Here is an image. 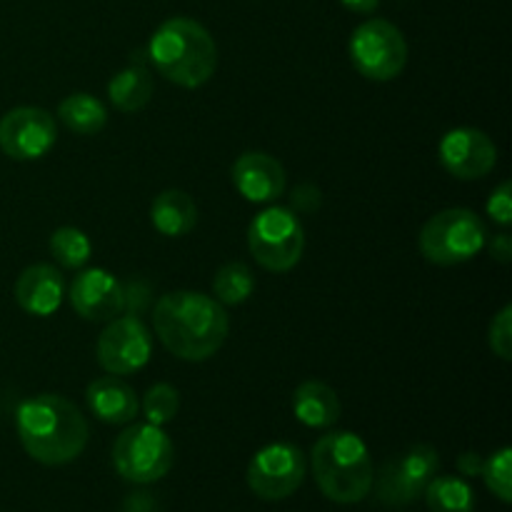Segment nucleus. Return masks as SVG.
<instances>
[{"label":"nucleus","instance_id":"1","mask_svg":"<svg viewBox=\"0 0 512 512\" xmlns=\"http://www.w3.org/2000/svg\"><path fill=\"white\" fill-rule=\"evenodd\" d=\"M153 328L170 353L180 360L200 363L223 348L230 320L223 305L210 295L178 290L155 303Z\"/></svg>","mask_w":512,"mask_h":512},{"label":"nucleus","instance_id":"2","mask_svg":"<svg viewBox=\"0 0 512 512\" xmlns=\"http://www.w3.org/2000/svg\"><path fill=\"white\" fill-rule=\"evenodd\" d=\"M15 428L25 453L50 468L75 460L88 445V423L63 395L43 393L23 400L15 413Z\"/></svg>","mask_w":512,"mask_h":512},{"label":"nucleus","instance_id":"3","mask_svg":"<svg viewBox=\"0 0 512 512\" xmlns=\"http://www.w3.org/2000/svg\"><path fill=\"white\" fill-rule=\"evenodd\" d=\"M148 58L170 83L200 88L218 68V45L198 20L170 18L150 38Z\"/></svg>","mask_w":512,"mask_h":512},{"label":"nucleus","instance_id":"4","mask_svg":"<svg viewBox=\"0 0 512 512\" xmlns=\"http://www.w3.org/2000/svg\"><path fill=\"white\" fill-rule=\"evenodd\" d=\"M313 475L320 493L338 505L360 503L373 488V460L363 438L348 430L323 435L313 448Z\"/></svg>","mask_w":512,"mask_h":512},{"label":"nucleus","instance_id":"5","mask_svg":"<svg viewBox=\"0 0 512 512\" xmlns=\"http://www.w3.org/2000/svg\"><path fill=\"white\" fill-rule=\"evenodd\" d=\"M488 243L483 220L465 208L433 215L420 230V253L435 265H458L475 258Z\"/></svg>","mask_w":512,"mask_h":512},{"label":"nucleus","instance_id":"6","mask_svg":"<svg viewBox=\"0 0 512 512\" xmlns=\"http://www.w3.org/2000/svg\"><path fill=\"white\" fill-rule=\"evenodd\" d=\"M175 450L160 425H130L113 445V465L120 478L135 485H148L165 478L173 468Z\"/></svg>","mask_w":512,"mask_h":512},{"label":"nucleus","instance_id":"7","mask_svg":"<svg viewBox=\"0 0 512 512\" xmlns=\"http://www.w3.org/2000/svg\"><path fill=\"white\" fill-rule=\"evenodd\" d=\"M248 248L265 270H293L305 250V230L298 215L288 208H268L255 215L248 230Z\"/></svg>","mask_w":512,"mask_h":512},{"label":"nucleus","instance_id":"8","mask_svg":"<svg viewBox=\"0 0 512 512\" xmlns=\"http://www.w3.org/2000/svg\"><path fill=\"white\" fill-rule=\"evenodd\" d=\"M350 60L363 78L385 83L398 78L408 65V43L388 20H365L350 35Z\"/></svg>","mask_w":512,"mask_h":512},{"label":"nucleus","instance_id":"9","mask_svg":"<svg viewBox=\"0 0 512 512\" xmlns=\"http://www.w3.org/2000/svg\"><path fill=\"white\" fill-rule=\"evenodd\" d=\"M440 468V455L433 445H413L383 465L378 475V500L390 508L410 505L423 498L425 488Z\"/></svg>","mask_w":512,"mask_h":512},{"label":"nucleus","instance_id":"10","mask_svg":"<svg viewBox=\"0 0 512 512\" xmlns=\"http://www.w3.org/2000/svg\"><path fill=\"white\" fill-rule=\"evenodd\" d=\"M308 460L298 445L270 443L248 465V488L260 500H285L303 485Z\"/></svg>","mask_w":512,"mask_h":512},{"label":"nucleus","instance_id":"11","mask_svg":"<svg viewBox=\"0 0 512 512\" xmlns=\"http://www.w3.org/2000/svg\"><path fill=\"white\" fill-rule=\"evenodd\" d=\"M58 138V128L48 110L23 105L0 118V150L13 160H38Z\"/></svg>","mask_w":512,"mask_h":512},{"label":"nucleus","instance_id":"12","mask_svg":"<svg viewBox=\"0 0 512 512\" xmlns=\"http://www.w3.org/2000/svg\"><path fill=\"white\" fill-rule=\"evenodd\" d=\"M150 360V333L140 318L123 315L108 320L98 338V363L110 375H130L145 368Z\"/></svg>","mask_w":512,"mask_h":512},{"label":"nucleus","instance_id":"13","mask_svg":"<svg viewBox=\"0 0 512 512\" xmlns=\"http://www.w3.org/2000/svg\"><path fill=\"white\" fill-rule=\"evenodd\" d=\"M440 163L460 180L485 178L498 163V148L478 128H455L440 140Z\"/></svg>","mask_w":512,"mask_h":512},{"label":"nucleus","instance_id":"14","mask_svg":"<svg viewBox=\"0 0 512 512\" xmlns=\"http://www.w3.org/2000/svg\"><path fill=\"white\" fill-rule=\"evenodd\" d=\"M70 305L83 320L105 323L123 313L125 290L108 270L90 268L83 270L70 285Z\"/></svg>","mask_w":512,"mask_h":512},{"label":"nucleus","instance_id":"15","mask_svg":"<svg viewBox=\"0 0 512 512\" xmlns=\"http://www.w3.org/2000/svg\"><path fill=\"white\" fill-rule=\"evenodd\" d=\"M233 183L250 203H270L285 193V170L273 155L243 153L233 165Z\"/></svg>","mask_w":512,"mask_h":512},{"label":"nucleus","instance_id":"16","mask_svg":"<svg viewBox=\"0 0 512 512\" xmlns=\"http://www.w3.org/2000/svg\"><path fill=\"white\" fill-rule=\"evenodd\" d=\"M65 295V280L58 268L48 263H35L25 268L15 280V300L20 308L38 318H48L60 308Z\"/></svg>","mask_w":512,"mask_h":512},{"label":"nucleus","instance_id":"17","mask_svg":"<svg viewBox=\"0 0 512 512\" xmlns=\"http://www.w3.org/2000/svg\"><path fill=\"white\" fill-rule=\"evenodd\" d=\"M90 410L98 420L110 425H125L138 415V395L118 375L93 380L85 390Z\"/></svg>","mask_w":512,"mask_h":512},{"label":"nucleus","instance_id":"18","mask_svg":"<svg viewBox=\"0 0 512 512\" xmlns=\"http://www.w3.org/2000/svg\"><path fill=\"white\" fill-rule=\"evenodd\" d=\"M293 413L305 428H333L340 418V400L330 385L305 380L293 395Z\"/></svg>","mask_w":512,"mask_h":512},{"label":"nucleus","instance_id":"19","mask_svg":"<svg viewBox=\"0 0 512 512\" xmlns=\"http://www.w3.org/2000/svg\"><path fill=\"white\" fill-rule=\"evenodd\" d=\"M150 220H153L155 230L165 238H183L198 223V208H195L193 198L183 190H163L153 200Z\"/></svg>","mask_w":512,"mask_h":512},{"label":"nucleus","instance_id":"20","mask_svg":"<svg viewBox=\"0 0 512 512\" xmlns=\"http://www.w3.org/2000/svg\"><path fill=\"white\" fill-rule=\"evenodd\" d=\"M108 98L123 113L143 110L153 98V78L140 60L115 73L108 83Z\"/></svg>","mask_w":512,"mask_h":512},{"label":"nucleus","instance_id":"21","mask_svg":"<svg viewBox=\"0 0 512 512\" xmlns=\"http://www.w3.org/2000/svg\"><path fill=\"white\" fill-rule=\"evenodd\" d=\"M58 118L68 130L78 135H95L108 123V110L98 98L88 93H75L60 103Z\"/></svg>","mask_w":512,"mask_h":512},{"label":"nucleus","instance_id":"22","mask_svg":"<svg viewBox=\"0 0 512 512\" xmlns=\"http://www.w3.org/2000/svg\"><path fill=\"white\" fill-rule=\"evenodd\" d=\"M430 512H473L475 493L468 480L453 478V475H440L428 483L423 493Z\"/></svg>","mask_w":512,"mask_h":512},{"label":"nucleus","instance_id":"23","mask_svg":"<svg viewBox=\"0 0 512 512\" xmlns=\"http://www.w3.org/2000/svg\"><path fill=\"white\" fill-rule=\"evenodd\" d=\"M255 278L248 265L228 263L215 273L213 293L215 300L223 305H240L253 295Z\"/></svg>","mask_w":512,"mask_h":512},{"label":"nucleus","instance_id":"24","mask_svg":"<svg viewBox=\"0 0 512 512\" xmlns=\"http://www.w3.org/2000/svg\"><path fill=\"white\" fill-rule=\"evenodd\" d=\"M50 253H53V258L63 268L78 270L90 260L93 245H90L88 235L83 230L73 228V225H65V228H58L50 235Z\"/></svg>","mask_w":512,"mask_h":512},{"label":"nucleus","instance_id":"25","mask_svg":"<svg viewBox=\"0 0 512 512\" xmlns=\"http://www.w3.org/2000/svg\"><path fill=\"white\" fill-rule=\"evenodd\" d=\"M483 475L485 485L490 493L500 500V503H510L512 500V453L510 448H500L498 453L483 460Z\"/></svg>","mask_w":512,"mask_h":512},{"label":"nucleus","instance_id":"26","mask_svg":"<svg viewBox=\"0 0 512 512\" xmlns=\"http://www.w3.org/2000/svg\"><path fill=\"white\" fill-rule=\"evenodd\" d=\"M180 408V395L173 385L158 383L145 393L143 400V413L148 418V423L153 425H165L178 415Z\"/></svg>","mask_w":512,"mask_h":512},{"label":"nucleus","instance_id":"27","mask_svg":"<svg viewBox=\"0 0 512 512\" xmlns=\"http://www.w3.org/2000/svg\"><path fill=\"white\" fill-rule=\"evenodd\" d=\"M490 348L503 360L512 358V308L505 305L490 323Z\"/></svg>","mask_w":512,"mask_h":512},{"label":"nucleus","instance_id":"28","mask_svg":"<svg viewBox=\"0 0 512 512\" xmlns=\"http://www.w3.org/2000/svg\"><path fill=\"white\" fill-rule=\"evenodd\" d=\"M488 215L500 225L512 223V185L503 183L488 200Z\"/></svg>","mask_w":512,"mask_h":512},{"label":"nucleus","instance_id":"29","mask_svg":"<svg viewBox=\"0 0 512 512\" xmlns=\"http://www.w3.org/2000/svg\"><path fill=\"white\" fill-rule=\"evenodd\" d=\"M490 253H493V258L498 260V263H510L512 258V238L508 233H500L495 235L493 243H490Z\"/></svg>","mask_w":512,"mask_h":512},{"label":"nucleus","instance_id":"30","mask_svg":"<svg viewBox=\"0 0 512 512\" xmlns=\"http://www.w3.org/2000/svg\"><path fill=\"white\" fill-rule=\"evenodd\" d=\"M458 470L465 475V478H475L483 470V458L478 453H463L458 458Z\"/></svg>","mask_w":512,"mask_h":512},{"label":"nucleus","instance_id":"31","mask_svg":"<svg viewBox=\"0 0 512 512\" xmlns=\"http://www.w3.org/2000/svg\"><path fill=\"white\" fill-rule=\"evenodd\" d=\"M340 3L345 5L348 10H353V13H373V10H378L380 0H340Z\"/></svg>","mask_w":512,"mask_h":512}]
</instances>
